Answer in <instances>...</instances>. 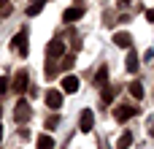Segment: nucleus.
Here are the masks:
<instances>
[{
	"label": "nucleus",
	"mask_w": 154,
	"mask_h": 149,
	"mask_svg": "<svg viewBox=\"0 0 154 149\" xmlns=\"http://www.w3.org/2000/svg\"><path fill=\"white\" fill-rule=\"evenodd\" d=\"M119 3H133V0H119Z\"/></svg>",
	"instance_id": "a878e982"
},
{
	"label": "nucleus",
	"mask_w": 154,
	"mask_h": 149,
	"mask_svg": "<svg viewBox=\"0 0 154 149\" xmlns=\"http://www.w3.org/2000/svg\"><path fill=\"white\" fill-rule=\"evenodd\" d=\"M62 92H79V76H65L62 79Z\"/></svg>",
	"instance_id": "1a4fd4ad"
},
{
	"label": "nucleus",
	"mask_w": 154,
	"mask_h": 149,
	"mask_svg": "<svg viewBox=\"0 0 154 149\" xmlns=\"http://www.w3.org/2000/svg\"><path fill=\"white\" fill-rule=\"evenodd\" d=\"M146 16H149V22H154V8H149V14H146Z\"/></svg>",
	"instance_id": "5701e85b"
},
{
	"label": "nucleus",
	"mask_w": 154,
	"mask_h": 149,
	"mask_svg": "<svg viewBox=\"0 0 154 149\" xmlns=\"http://www.w3.org/2000/svg\"><path fill=\"white\" fill-rule=\"evenodd\" d=\"M125 68H127L130 73H135V71H138V54H135L133 49H130V54H127V62H125Z\"/></svg>",
	"instance_id": "4468645a"
},
{
	"label": "nucleus",
	"mask_w": 154,
	"mask_h": 149,
	"mask_svg": "<svg viewBox=\"0 0 154 149\" xmlns=\"http://www.w3.org/2000/svg\"><path fill=\"white\" fill-rule=\"evenodd\" d=\"M54 73H57V65H54V60H51V57H49V62H46V76H49V79H51V76H54Z\"/></svg>",
	"instance_id": "6ab92c4d"
},
{
	"label": "nucleus",
	"mask_w": 154,
	"mask_h": 149,
	"mask_svg": "<svg viewBox=\"0 0 154 149\" xmlns=\"http://www.w3.org/2000/svg\"><path fill=\"white\" fill-rule=\"evenodd\" d=\"M114 43L122 46V49H130V46H133V35H130V33H116V35H114Z\"/></svg>",
	"instance_id": "6e6552de"
},
{
	"label": "nucleus",
	"mask_w": 154,
	"mask_h": 149,
	"mask_svg": "<svg viewBox=\"0 0 154 149\" xmlns=\"http://www.w3.org/2000/svg\"><path fill=\"white\" fill-rule=\"evenodd\" d=\"M130 144H133V133L125 130V133L119 136V141H116V149H130Z\"/></svg>",
	"instance_id": "ddd939ff"
},
{
	"label": "nucleus",
	"mask_w": 154,
	"mask_h": 149,
	"mask_svg": "<svg viewBox=\"0 0 154 149\" xmlns=\"http://www.w3.org/2000/svg\"><path fill=\"white\" fill-rule=\"evenodd\" d=\"M43 5H46V0H30L27 3V16H38L43 11Z\"/></svg>",
	"instance_id": "9b49d317"
},
{
	"label": "nucleus",
	"mask_w": 154,
	"mask_h": 149,
	"mask_svg": "<svg viewBox=\"0 0 154 149\" xmlns=\"http://www.w3.org/2000/svg\"><path fill=\"white\" fill-rule=\"evenodd\" d=\"M57 125H60V117H57V114H54V117H49V119L43 122V128H46V130H54Z\"/></svg>",
	"instance_id": "a211bd4d"
},
{
	"label": "nucleus",
	"mask_w": 154,
	"mask_h": 149,
	"mask_svg": "<svg viewBox=\"0 0 154 149\" xmlns=\"http://www.w3.org/2000/svg\"><path fill=\"white\" fill-rule=\"evenodd\" d=\"M46 106L54 109V111L62 109V92H60V90H49V92H46Z\"/></svg>",
	"instance_id": "39448f33"
},
{
	"label": "nucleus",
	"mask_w": 154,
	"mask_h": 149,
	"mask_svg": "<svg viewBox=\"0 0 154 149\" xmlns=\"http://www.w3.org/2000/svg\"><path fill=\"white\" fill-rule=\"evenodd\" d=\"M130 95H133V98H143V84H141V81H133V84H130Z\"/></svg>",
	"instance_id": "2eb2a0df"
},
{
	"label": "nucleus",
	"mask_w": 154,
	"mask_h": 149,
	"mask_svg": "<svg viewBox=\"0 0 154 149\" xmlns=\"http://www.w3.org/2000/svg\"><path fill=\"white\" fill-rule=\"evenodd\" d=\"M73 62H76V57H70V54H68V57H62V68H65V71H70V68H73Z\"/></svg>",
	"instance_id": "aec40b11"
},
{
	"label": "nucleus",
	"mask_w": 154,
	"mask_h": 149,
	"mask_svg": "<svg viewBox=\"0 0 154 149\" xmlns=\"http://www.w3.org/2000/svg\"><path fill=\"white\" fill-rule=\"evenodd\" d=\"M8 8V0H0V11H5Z\"/></svg>",
	"instance_id": "4be33fe9"
},
{
	"label": "nucleus",
	"mask_w": 154,
	"mask_h": 149,
	"mask_svg": "<svg viewBox=\"0 0 154 149\" xmlns=\"http://www.w3.org/2000/svg\"><path fill=\"white\" fill-rule=\"evenodd\" d=\"M30 114H32L30 103H27V100H19V103H16V109H14V119H16V122H27V119H30Z\"/></svg>",
	"instance_id": "f257e3e1"
},
{
	"label": "nucleus",
	"mask_w": 154,
	"mask_h": 149,
	"mask_svg": "<svg viewBox=\"0 0 154 149\" xmlns=\"http://www.w3.org/2000/svg\"><path fill=\"white\" fill-rule=\"evenodd\" d=\"M79 128H81V133H89V130L95 128V114H92V109H84V111H81Z\"/></svg>",
	"instance_id": "f03ea898"
},
{
	"label": "nucleus",
	"mask_w": 154,
	"mask_h": 149,
	"mask_svg": "<svg viewBox=\"0 0 154 149\" xmlns=\"http://www.w3.org/2000/svg\"><path fill=\"white\" fill-rule=\"evenodd\" d=\"M0 114H3V109H0Z\"/></svg>",
	"instance_id": "bb28decb"
},
{
	"label": "nucleus",
	"mask_w": 154,
	"mask_h": 149,
	"mask_svg": "<svg viewBox=\"0 0 154 149\" xmlns=\"http://www.w3.org/2000/svg\"><path fill=\"white\" fill-rule=\"evenodd\" d=\"M5 92H8V79L3 76V79H0V95H5Z\"/></svg>",
	"instance_id": "412c9836"
},
{
	"label": "nucleus",
	"mask_w": 154,
	"mask_h": 149,
	"mask_svg": "<svg viewBox=\"0 0 154 149\" xmlns=\"http://www.w3.org/2000/svg\"><path fill=\"white\" fill-rule=\"evenodd\" d=\"M100 98H103V103H111V100H114V87H108V84H106V87H103V95H100Z\"/></svg>",
	"instance_id": "f3484780"
},
{
	"label": "nucleus",
	"mask_w": 154,
	"mask_h": 149,
	"mask_svg": "<svg viewBox=\"0 0 154 149\" xmlns=\"http://www.w3.org/2000/svg\"><path fill=\"white\" fill-rule=\"evenodd\" d=\"M14 49H16L22 57L27 54V30H19V33H16V38H14Z\"/></svg>",
	"instance_id": "0eeeda50"
},
{
	"label": "nucleus",
	"mask_w": 154,
	"mask_h": 149,
	"mask_svg": "<svg viewBox=\"0 0 154 149\" xmlns=\"http://www.w3.org/2000/svg\"><path fill=\"white\" fill-rule=\"evenodd\" d=\"M81 14H84V8H68L65 14H62V19L70 24V22H76V19H81Z\"/></svg>",
	"instance_id": "f8f14e48"
},
{
	"label": "nucleus",
	"mask_w": 154,
	"mask_h": 149,
	"mask_svg": "<svg viewBox=\"0 0 154 149\" xmlns=\"http://www.w3.org/2000/svg\"><path fill=\"white\" fill-rule=\"evenodd\" d=\"M38 149H54V141H51L49 136H41V138H38Z\"/></svg>",
	"instance_id": "dca6fc26"
},
{
	"label": "nucleus",
	"mask_w": 154,
	"mask_h": 149,
	"mask_svg": "<svg viewBox=\"0 0 154 149\" xmlns=\"http://www.w3.org/2000/svg\"><path fill=\"white\" fill-rule=\"evenodd\" d=\"M149 136H152V138H154V122H152V125H149Z\"/></svg>",
	"instance_id": "b1692460"
},
{
	"label": "nucleus",
	"mask_w": 154,
	"mask_h": 149,
	"mask_svg": "<svg viewBox=\"0 0 154 149\" xmlns=\"http://www.w3.org/2000/svg\"><path fill=\"white\" fill-rule=\"evenodd\" d=\"M108 84V65H100V71H97V76H95V87H106Z\"/></svg>",
	"instance_id": "9d476101"
},
{
	"label": "nucleus",
	"mask_w": 154,
	"mask_h": 149,
	"mask_svg": "<svg viewBox=\"0 0 154 149\" xmlns=\"http://www.w3.org/2000/svg\"><path fill=\"white\" fill-rule=\"evenodd\" d=\"M62 52H65L62 41H49V43H46V57H51V60H60V57H62Z\"/></svg>",
	"instance_id": "7ed1b4c3"
},
{
	"label": "nucleus",
	"mask_w": 154,
	"mask_h": 149,
	"mask_svg": "<svg viewBox=\"0 0 154 149\" xmlns=\"http://www.w3.org/2000/svg\"><path fill=\"white\" fill-rule=\"evenodd\" d=\"M138 114V109L135 106H119L116 111H114V117H116V122H127L130 117H135Z\"/></svg>",
	"instance_id": "423d86ee"
},
{
	"label": "nucleus",
	"mask_w": 154,
	"mask_h": 149,
	"mask_svg": "<svg viewBox=\"0 0 154 149\" xmlns=\"http://www.w3.org/2000/svg\"><path fill=\"white\" fill-rule=\"evenodd\" d=\"M0 141H3V125H0Z\"/></svg>",
	"instance_id": "393cba45"
},
{
	"label": "nucleus",
	"mask_w": 154,
	"mask_h": 149,
	"mask_svg": "<svg viewBox=\"0 0 154 149\" xmlns=\"http://www.w3.org/2000/svg\"><path fill=\"white\" fill-rule=\"evenodd\" d=\"M27 81H30V79H27V71H19V73H16V79H14V92H16V95L27 92V87H30Z\"/></svg>",
	"instance_id": "20e7f679"
}]
</instances>
